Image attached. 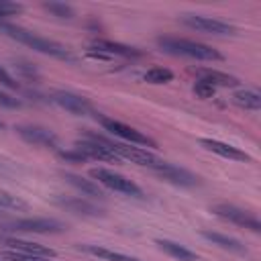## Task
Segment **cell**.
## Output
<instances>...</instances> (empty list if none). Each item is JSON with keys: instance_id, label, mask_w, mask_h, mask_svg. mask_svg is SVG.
<instances>
[{"instance_id": "1", "label": "cell", "mask_w": 261, "mask_h": 261, "mask_svg": "<svg viewBox=\"0 0 261 261\" xmlns=\"http://www.w3.org/2000/svg\"><path fill=\"white\" fill-rule=\"evenodd\" d=\"M0 31L4 35H8L10 39H14L16 43L20 45H27L43 55H49V57H55V59H61V61H67V63H73L77 61V57L61 43L49 39V37H43V35H37L35 31H29L20 24H12V22H2L0 24Z\"/></svg>"}, {"instance_id": "2", "label": "cell", "mask_w": 261, "mask_h": 261, "mask_svg": "<svg viewBox=\"0 0 261 261\" xmlns=\"http://www.w3.org/2000/svg\"><path fill=\"white\" fill-rule=\"evenodd\" d=\"M157 47L175 57H188L196 61H222L224 55L214 49L212 45L194 41V39H184V37H173V35H161L157 37Z\"/></svg>"}, {"instance_id": "3", "label": "cell", "mask_w": 261, "mask_h": 261, "mask_svg": "<svg viewBox=\"0 0 261 261\" xmlns=\"http://www.w3.org/2000/svg\"><path fill=\"white\" fill-rule=\"evenodd\" d=\"M73 147L86 155V159L94 161H106V163H118L120 157L108 147V137L92 130H84L82 137L73 143Z\"/></svg>"}, {"instance_id": "4", "label": "cell", "mask_w": 261, "mask_h": 261, "mask_svg": "<svg viewBox=\"0 0 261 261\" xmlns=\"http://www.w3.org/2000/svg\"><path fill=\"white\" fill-rule=\"evenodd\" d=\"M90 177L106 190H112V192H118V194H124L130 198H145V192L141 190V186H137L133 179H128L126 175H122L114 169L94 167V169H90Z\"/></svg>"}, {"instance_id": "5", "label": "cell", "mask_w": 261, "mask_h": 261, "mask_svg": "<svg viewBox=\"0 0 261 261\" xmlns=\"http://www.w3.org/2000/svg\"><path fill=\"white\" fill-rule=\"evenodd\" d=\"M108 147L120 157V159H126L130 163H137L141 167H147L151 171H157L161 169L167 161L157 157L155 153H151L149 149L145 147H139V145H130V143H122V141H114V139H108Z\"/></svg>"}, {"instance_id": "6", "label": "cell", "mask_w": 261, "mask_h": 261, "mask_svg": "<svg viewBox=\"0 0 261 261\" xmlns=\"http://www.w3.org/2000/svg\"><path fill=\"white\" fill-rule=\"evenodd\" d=\"M181 24H186L188 29H194L198 33H204V35H212V37H230L237 33V27L226 22V20H220V18H214V16H204V14H196V12H186L179 16Z\"/></svg>"}, {"instance_id": "7", "label": "cell", "mask_w": 261, "mask_h": 261, "mask_svg": "<svg viewBox=\"0 0 261 261\" xmlns=\"http://www.w3.org/2000/svg\"><path fill=\"white\" fill-rule=\"evenodd\" d=\"M96 118L100 120V124L104 126V130L112 133V135L118 137L122 143H130V145H139V147H147V149H155V147H157L155 139H151L149 135L141 133L139 128H135V126H130V124H124V122H120V120H116V118H108V116H100V114H98Z\"/></svg>"}, {"instance_id": "8", "label": "cell", "mask_w": 261, "mask_h": 261, "mask_svg": "<svg viewBox=\"0 0 261 261\" xmlns=\"http://www.w3.org/2000/svg\"><path fill=\"white\" fill-rule=\"evenodd\" d=\"M14 130L29 145L43 147V149H49L53 153H57L61 149L59 137L47 126H41V124H18V126H14Z\"/></svg>"}, {"instance_id": "9", "label": "cell", "mask_w": 261, "mask_h": 261, "mask_svg": "<svg viewBox=\"0 0 261 261\" xmlns=\"http://www.w3.org/2000/svg\"><path fill=\"white\" fill-rule=\"evenodd\" d=\"M212 212H214L218 218H222V220H226V222H230V224L249 228L251 232H259V230H261L259 218H257L253 212H249V210H245V208H241V206H237V204L220 202V204H214V206H212Z\"/></svg>"}, {"instance_id": "10", "label": "cell", "mask_w": 261, "mask_h": 261, "mask_svg": "<svg viewBox=\"0 0 261 261\" xmlns=\"http://www.w3.org/2000/svg\"><path fill=\"white\" fill-rule=\"evenodd\" d=\"M49 100L53 104H57L59 108L67 110L73 116H90V114L98 116L94 104L86 96H82V94H75V92H69V90H53Z\"/></svg>"}, {"instance_id": "11", "label": "cell", "mask_w": 261, "mask_h": 261, "mask_svg": "<svg viewBox=\"0 0 261 261\" xmlns=\"http://www.w3.org/2000/svg\"><path fill=\"white\" fill-rule=\"evenodd\" d=\"M8 230L18 232H33V234H57L65 230V224L57 218H45V216H29L18 218L8 224Z\"/></svg>"}, {"instance_id": "12", "label": "cell", "mask_w": 261, "mask_h": 261, "mask_svg": "<svg viewBox=\"0 0 261 261\" xmlns=\"http://www.w3.org/2000/svg\"><path fill=\"white\" fill-rule=\"evenodd\" d=\"M92 51L104 55L106 59H114V57H122V59H141L145 53L139 47L120 43V41H112V39H96L90 45Z\"/></svg>"}, {"instance_id": "13", "label": "cell", "mask_w": 261, "mask_h": 261, "mask_svg": "<svg viewBox=\"0 0 261 261\" xmlns=\"http://www.w3.org/2000/svg\"><path fill=\"white\" fill-rule=\"evenodd\" d=\"M53 202L59 206V208H63V210H67V212H73V214H77V216H90V218H96V216H102L104 214V210L98 206V204H94L92 200H88V198H80V196H55L53 198Z\"/></svg>"}, {"instance_id": "14", "label": "cell", "mask_w": 261, "mask_h": 261, "mask_svg": "<svg viewBox=\"0 0 261 261\" xmlns=\"http://www.w3.org/2000/svg\"><path fill=\"white\" fill-rule=\"evenodd\" d=\"M200 145H202L206 151H210V153H214V155H218V157L230 159V161H245V163H251V161H253V157H251L247 151H243V149H239V147H234V145H230V143L218 141V139L202 137V139H200Z\"/></svg>"}, {"instance_id": "15", "label": "cell", "mask_w": 261, "mask_h": 261, "mask_svg": "<svg viewBox=\"0 0 261 261\" xmlns=\"http://www.w3.org/2000/svg\"><path fill=\"white\" fill-rule=\"evenodd\" d=\"M157 177H161L163 181H167V184H173V186H179V188H192V186H198V175L196 173H192V171H188V169H184V167H179V165H173V163H165L161 169H157V171H153Z\"/></svg>"}, {"instance_id": "16", "label": "cell", "mask_w": 261, "mask_h": 261, "mask_svg": "<svg viewBox=\"0 0 261 261\" xmlns=\"http://www.w3.org/2000/svg\"><path fill=\"white\" fill-rule=\"evenodd\" d=\"M4 245H6V249L16 251V253L37 255V257H47V259H55V257H57V253H55L51 247L41 245V243H35V241L18 239V237H6V239H4Z\"/></svg>"}, {"instance_id": "17", "label": "cell", "mask_w": 261, "mask_h": 261, "mask_svg": "<svg viewBox=\"0 0 261 261\" xmlns=\"http://www.w3.org/2000/svg\"><path fill=\"white\" fill-rule=\"evenodd\" d=\"M194 75L198 77V82H204V84L212 86L214 90L216 88H237L241 84L239 77H234L226 71H220V69H210V67L194 69Z\"/></svg>"}, {"instance_id": "18", "label": "cell", "mask_w": 261, "mask_h": 261, "mask_svg": "<svg viewBox=\"0 0 261 261\" xmlns=\"http://www.w3.org/2000/svg\"><path fill=\"white\" fill-rule=\"evenodd\" d=\"M200 234L206 241H210L212 245H216V247H220L224 251H230V253H237V255H247V247L239 239H234V237H228V234L216 232V230H208V228H202Z\"/></svg>"}, {"instance_id": "19", "label": "cell", "mask_w": 261, "mask_h": 261, "mask_svg": "<svg viewBox=\"0 0 261 261\" xmlns=\"http://www.w3.org/2000/svg\"><path fill=\"white\" fill-rule=\"evenodd\" d=\"M63 179L71 186V188H75L84 198L88 196V198H94V200H98V198H104V190H102V186L100 184H96L94 179H88V177H82V175H77V173H63Z\"/></svg>"}, {"instance_id": "20", "label": "cell", "mask_w": 261, "mask_h": 261, "mask_svg": "<svg viewBox=\"0 0 261 261\" xmlns=\"http://www.w3.org/2000/svg\"><path fill=\"white\" fill-rule=\"evenodd\" d=\"M77 249L92 255V257H98L102 261H141L135 255H126V253H120V251H114V249H108V247H102V245H92V243L77 245Z\"/></svg>"}, {"instance_id": "21", "label": "cell", "mask_w": 261, "mask_h": 261, "mask_svg": "<svg viewBox=\"0 0 261 261\" xmlns=\"http://www.w3.org/2000/svg\"><path fill=\"white\" fill-rule=\"evenodd\" d=\"M155 245L159 247V251H163L165 255H169V257L175 259V261H200V257H198L194 251H190L188 247L179 245L177 241H171V239H157Z\"/></svg>"}, {"instance_id": "22", "label": "cell", "mask_w": 261, "mask_h": 261, "mask_svg": "<svg viewBox=\"0 0 261 261\" xmlns=\"http://www.w3.org/2000/svg\"><path fill=\"white\" fill-rule=\"evenodd\" d=\"M232 102L239 106V108H245V110H259L261 108V94L257 90H251V88H241L232 94Z\"/></svg>"}, {"instance_id": "23", "label": "cell", "mask_w": 261, "mask_h": 261, "mask_svg": "<svg viewBox=\"0 0 261 261\" xmlns=\"http://www.w3.org/2000/svg\"><path fill=\"white\" fill-rule=\"evenodd\" d=\"M143 80H145L147 84H155V86H159V84H167V82L173 80V71L167 69V67L155 65V67H149V69L143 73Z\"/></svg>"}, {"instance_id": "24", "label": "cell", "mask_w": 261, "mask_h": 261, "mask_svg": "<svg viewBox=\"0 0 261 261\" xmlns=\"http://www.w3.org/2000/svg\"><path fill=\"white\" fill-rule=\"evenodd\" d=\"M43 8L49 14H53L55 18H61V20H69V18L75 16L73 8L69 4H63V2H43Z\"/></svg>"}, {"instance_id": "25", "label": "cell", "mask_w": 261, "mask_h": 261, "mask_svg": "<svg viewBox=\"0 0 261 261\" xmlns=\"http://www.w3.org/2000/svg\"><path fill=\"white\" fill-rule=\"evenodd\" d=\"M29 204L24 200H20L18 196L6 192V190H0V210H27Z\"/></svg>"}, {"instance_id": "26", "label": "cell", "mask_w": 261, "mask_h": 261, "mask_svg": "<svg viewBox=\"0 0 261 261\" xmlns=\"http://www.w3.org/2000/svg\"><path fill=\"white\" fill-rule=\"evenodd\" d=\"M18 12H22V4H18V2H8V0H0V24L6 22L8 16H14V14H18Z\"/></svg>"}, {"instance_id": "27", "label": "cell", "mask_w": 261, "mask_h": 261, "mask_svg": "<svg viewBox=\"0 0 261 261\" xmlns=\"http://www.w3.org/2000/svg\"><path fill=\"white\" fill-rule=\"evenodd\" d=\"M57 157L63 159V161H67V163H82V161H88L86 155L80 153L75 147H69V149H63V147H61V149L57 151Z\"/></svg>"}, {"instance_id": "28", "label": "cell", "mask_w": 261, "mask_h": 261, "mask_svg": "<svg viewBox=\"0 0 261 261\" xmlns=\"http://www.w3.org/2000/svg\"><path fill=\"white\" fill-rule=\"evenodd\" d=\"M14 69L20 73V75H24L29 82H37L39 80V71L29 63V61H14Z\"/></svg>"}, {"instance_id": "29", "label": "cell", "mask_w": 261, "mask_h": 261, "mask_svg": "<svg viewBox=\"0 0 261 261\" xmlns=\"http://www.w3.org/2000/svg\"><path fill=\"white\" fill-rule=\"evenodd\" d=\"M6 261H55V259H47V257H37V255H27V253H16V251H10L6 249L4 251V257Z\"/></svg>"}, {"instance_id": "30", "label": "cell", "mask_w": 261, "mask_h": 261, "mask_svg": "<svg viewBox=\"0 0 261 261\" xmlns=\"http://www.w3.org/2000/svg\"><path fill=\"white\" fill-rule=\"evenodd\" d=\"M0 86H4V88H8V90H18V88H20L18 82H16V77H14L8 69H4L2 65H0Z\"/></svg>"}, {"instance_id": "31", "label": "cell", "mask_w": 261, "mask_h": 261, "mask_svg": "<svg viewBox=\"0 0 261 261\" xmlns=\"http://www.w3.org/2000/svg\"><path fill=\"white\" fill-rule=\"evenodd\" d=\"M192 90H194V94H196L198 98H202V100L212 98V96H214V92H216L212 86H208V84H204V82H198V80H196V84H194V88H192Z\"/></svg>"}, {"instance_id": "32", "label": "cell", "mask_w": 261, "mask_h": 261, "mask_svg": "<svg viewBox=\"0 0 261 261\" xmlns=\"http://www.w3.org/2000/svg\"><path fill=\"white\" fill-rule=\"evenodd\" d=\"M0 106H2V108H20V100L14 98L12 94L0 90Z\"/></svg>"}, {"instance_id": "33", "label": "cell", "mask_w": 261, "mask_h": 261, "mask_svg": "<svg viewBox=\"0 0 261 261\" xmlns=\"http://www.w3.org/2000/svg\"><path fill=\"white\" fill-rule=\"evenodd\" d=\"M0 128H4V122H2V120H0Z\"/></svg>"}, {"instance_id": "34", "label": "cell", "mask_w": 261, "mask_h": 261, "mask_svg": "<svg viewBox=\"0 0 261 261\" xmlns=\"http://www.w3.org/2000/svg\"><path fill=\"white\" fill-rule=\"evenodd\" d=\"M0 261H6V259H2V257H0Z\"/></svg>"}]
</instances>
